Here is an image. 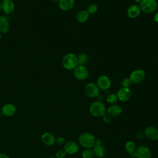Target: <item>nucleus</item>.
Wrapping results in <instances>:
<instances>
[{
    "label": "nucleus",
    "mask_w": 158,
    "mask_h": 158,
    "mask_svg": "<svg viewBox=\"0 0 158 158\" xmlns=\"http://www.w3.org/2000/svg\"><path fill=\"white\" fill-rule=\"evenodd\" d=\"M90 114L94 117H102L107 112V108L102 102L98 101L93 102L89 107Z\"/></svg>",
    "instance_id": "1"
},
{
    "label": "nucleus",
    "mask_w": 158,
    "mask_h": 158,
    "mask_svg": "<svg viewBox=\"0 0 158 158\" xmlns=\"http://www.w3.org/2000/svg\"><path fill=\"white\" fill-rule=\"evenodd\" d=\"M79 144L85 148H93L95 145L96 138L89 132L81 133L78 138Z\"/></svg>",
    "instance_id": "2"
},
{
    "label": "nucleus",
    "mask_w": 158,
    "mask_h": 158,
    "mask_svg": "<svg viewBox=\"0 0 158 158\" xmlns=\"http://www.w3.org/2000/svg\"><path fill=\"white\" fill-rule=\"evenodd\" d=\"M62 64L64 68L66 70H74L78 65L77 56L73 53H68L65 54L62 58Z\"/></svg>",
    "instance_id": "3"
},
{
    "label": "nucleus",
    "mask_w": 158,
    "mask_h": 158,
    "mask_svg": "<svg viewBox=\"0 0 158 158\" xmlns=\"http://www.w3.org/2000/svg\"><path fill=\"white\" fill-rule=\"evenodd\" d=\"M141 12L146 14L154 12L158 7L157 0H142L139 5Z\"/></svg>",
    "instance_id": "4"
},
{
    "label": "nucleus",
    "mask_w": 158,
    "mask_h": 158,
    "mask_svg": "<svg viewBox=\"0 0 158 158\" xmlns=\"http://www.w3.org/2000/svg\"><path fill=\"white\" fill-rule=\"evenodd\" d=\"M146 77V72L143 69H138L131 72L129 78L132 84H138L142 82Z\"/></svg>",
    "instance_id": "5"
},
{
    "label": "nucleus",
    "mask_w": 158,
    "mask_h": 158,
    "mask_svg": "<svg viewBox=\"0 0 158 158\" xmlns=\"http://www.w3.org/2000/svg\"><path fill=\"white\" fill-rule=\"evenodd\" d=\"M131 156L133 157L137 158H151L152 152L148 146L141 145L136 148L135 153Z\"/></svg>",
    "instance_id": "6"
},
{
    "label": "nucleus",
    "mask_w": 158,
    "mask_h": 158,
    "mask_svg": "<svg viewBox=\"0 0 158 158\" xmlns=\"http://www.w3.org/2000/svg\"><path fill=\"white\" fill-rule=\"evenodd\" d=\"M85 94L90 98H95L100 94V89L94 83H88L85 85Z\"/></svg>",
    "instance_id": "7"
},
{
    "label": "nucleus",
    "mask_w": 158,
    "mask_h": 158,
    "mask_svg": "<svg viewBox=\"0 0 158 158\" xmlns=\"http://www.w3.org/2000/svg\"><path fill=\"white\" fill-rule=\"evenodd\" d=\"M96 85L100 89V90L107 91L108 90L112 85V81L110 78L105 75L99 76L96 81Z\"/></svg>",
    "instance_id": "8"
},
{
    "label": "nucleus",
    "mask_w": 158,
    "mask_h": 158,
    "mask_svg": "<svg viewBox=\"0 0 158 158\" xmlns=\"http://www.w3.org/2000/svg\"><path fill=\"white\" fill-rule=\"evenodd\" d=\"M74 77L79 80H85L89 76V70L86 66L77 65L73 70Z\"/></svg>",
    "instance_id": "9"
},
{
    "label": "nucleus",
    "mask_w": 158,
    "mask_h": 158,
    "mask_svg": "<svg viewBox=\"0 0 158 158\" xmlns=\"http://www.w3.org/2000/svg\"><path fill=\"white\" fill-rule=\"evenodd\" d=\"M116 94L118 100L122 102H126L131 98L132 96V91L130 88L121 87L118 89Z\"/></svg>",
    "instance_id": "10"
},
{
    "label": "nucleus",
    "mask_w": 158,
    "mask_h": 158,
    "mask_svg": "<svg viewBox=\"0 0 158 158\" xmlns=\"http://www.w3.org/2000/svg\"><path fill=\"white\" fill-rule=\"evenodd\" d=\"M144 136L152 141L158 140V128L154 126L147 127L144 131Z\"/></svg>",
    "instance_id": "11"
},
{
    "label": "nucleus",
    "mask_w": 158,
    "mask_h": 158,
    "mask_svg": "<svg viewBox=\"0 0 158 158\" xmlns=\"http://www.w3.org/2000/svg\"><path fill=\"white\" fill-rule=\"evenodd\" d=\"M64 150L67 154L73 155L76 154L79 150L78 144L74 141H69L64 145Z\"/></svg>",
    "instance_id": "12"
},
{
    "label": "nucleus",
    "mask_w": 158,
    "mask_h": 158,
    "mask_svg": "<svg viewBox=\"0 0 158 158\" xmlns=\"http://www.w3.org/2000/svg\"><path fill=\"white\" fill-rule=\"evenodd\" d=\"M141 9L138 4H132L129 6L127 9V15L130 19H136L141 14Z\"/></svg>",
    "instance_id": "13"
},
{
    "label": "nucleus",
    "mask_w": 158,
    "mask_h": 158,
    "mask_svg": "<svg viewBox=\"0 0 158 158\" xmlns=\"http://www.w3.org/2000/svg\"><path fill=\"white\" fill-rule=\"evenodd\" d=\"M16 112V107L12 103L5 104L1 109V113L6 117H11Z\"/></svg>",
    "instance_id": "14"
},
{
    "label": "nucleus",
    "mask_w": 158,
    "mask_h": 158,
    "mask_svg": "<svg viewBox=\"0 0 158 158\" xmlns=\"http://www.w3.org/2000/svg\"><path fill=\"white\" fill-rule=\"evenodd\" d=\"M122 112V109L120 106L114 104H111L107 109L106 113L111 117H118Z\"/></svg>",
    "instance_id": "15"
},
{
    "label": "nucleus",
    "mask_w": 158,
    "mask_h": 158,
    "mask_svg": "<svg viewBox=\"0 0 158 158\" xmlns=\"http://www.w3.org/2000/svg\"><path fill=\"white\" fill-rule=\"evenodd\" d=\"M41 140L44 144L52 146L56 143V137L50 132H44L41 136Z\"/></svg>",
    "instance_id": "16"
},
{
    "label": "nucleus",
    "mask_w": 158,
    "mask_h": 158,
    "mask_svg": "<svg viewBox=\"0 0 158 158\" xmlns=\"http://www.w3.org/2000/svg\"><path fill=\"white\" fill-rule=\"evenodd\" d=\"M59 8L63 11H69L75 6V0H60L58 2Z\"/></svg>",
    "instance_id": "17"
},
{
    "label": "nucleus",
    "mask_w": 158,
    "mask_h": 158,
    "mask_svg": "<svg viewBox=\"0 0 158 158\" xmlns=\"http://www.w3.org/2000/svg\"><path fill=\"white\" fill-rule=\"evenodd\" d=\"M2 10L6 14L12 13L15 9V5L12 0H2L1 2Z\"/></svg>",
    "instance_id": "18"
},
{
    "label": "nucleus",
    "mask_w": 158,
    "mask_h": 158,
    "mask_svg": "<svg viewBox=\"0 0 158 158\" xmlns=\"http://www.w3.org/2000/svg\"><path fill=\"white\" fill-rule=\"evenodd\" d=\"M10 29L9 19L5 16H0V33H6Z\"/></svg>",
    "instance_id": "19"
},
{
    "label": "nucleus",
    "mask_w": 158,
    "mask_h": 158,
    "mask_svg": "<svg viewBox=\"0 0 158 158\" xmlns=\"http://www.w3.org/2000/svg\"><path fill=\"white\" fill-rule=\"evenodd\" d=\"M89 14L86 9L80 10L76 14V20L79 23H85L86 22L89 17Z\"/></svg>",
    "instance_id": "20"
},
{
    "label": "nucleus",
    "mask_w": 158,
    "mask_h": 158,
    "mask_svg": "<svg viewBox=\"0 0 158 158\" xmlns=\"http://www.w3.org/2000/svg\"><path fill=\"white\" fill-rule=\"evenodd\" d=\"M94 156L99 158H102L104 157L106 154V150L105 147L101 144V145H94V146L93 148Z\"/></svg>",
    "instance_id": "21"
},
{
    "label": "nucleus",
    "mask_w": 158,
    "mask_h": 158,
    "mask_svg": "<svg viewBox=\"0 0 158 158\" xmlns=\"http://www.w3.org/2000/svg\"><path fill=\"white\" fill-rule=\"evenodd\" d=\"M136 148L137 147L135 142L131 140L127 141L125 144V149L127 151V152L130 155H132L133 154L135 153Z\"/></svg>",
    "instance_id": "22"
},
{
    "label": "nucleus",
    "mask_w": 158,
    "mask_h": 158,
    "mask_svg": "<svg viewBox=\"0 0 158 158\" xmlns=\"http://www.w3.org/2000/svg\"><path fill=\"white\" fill-rule=\"evenodd\" d=\"M78 65H83L86 66V65L89 62V57L88 54L86 53H80L77 56Z\"/></svg>",
    "instance_id": "23"
},
{
    "label": "nucleus",
    "mask_w": 158,
    "mask_h": 158,
    "mask_svg": "<svg viewBox=\"0 0 158 158\" xmlns=\"http://www.w3.org/2000/svg\"><path fill=\"white\" fill-rule=\"evenodd\" d=\"M94 156L93 148H85L81 152L82 158H93Z\"/></svg>",
    "instance_id": "24"
},
{
    "label": "nucleus",
    "mask_w": 158,
    "mask_h": 158,
    "mask_svg": "<svg viewBox=\"0 0 158 158\" xmlns=\"http://www.w3.org/2000/svg\"><path fill=\"white\" fill-rule=\"evenodd\" d=\"M118 101V98L117 94L115 93H110L107 94L106 97V101L110 104H115Z\"/></svg>",
    "instance_id": "25"
},
{
    "label": "nucleus",
    "mask_w": 158,
    "mask_h": 158,
    "mask_svg": "<svg viewBox=\"0 0 158 158\" xmlns=\"http://www.w3.org/2000/svg\"><path fill=\"white\" fill-rule=\"evenodd\" d=\"M86 10L88 12V13L89 14V15L94 14L97 12V11L98 10V7L96 4H91L90 5L88 6Z\"/></svg>",
    "instance_id": "26"
},
{
    "label": "nucleus",
    "mask_w": 158,
    "mask_h": 158,
    "mask_svg": "<svg viewBox=\"0 0 158 158\" xmlns=\"http://www.w3.org/2000/svg\"><path fill=\"white\" fill-rule=\"evenodd\" d=\"M131 82L129 78V77H126L124 78L122 81H121V85H122V87H126V88H130V86L131 85Z\"/></svg>",
    "instance_id": "27"
},
{
    "label": "nucleus",
    "mask_w": 158,
    "mask_h": 158,
    "mask_svg": "<svg viewBox=\"0 0 158 158\" xmlns=\"http://www.w3.org/2000/svg\"><path fill=\"white\" fill-rule=\"evenodd\" d=\"M67 155V153L64 149H60L57 151L56 153V158H65Z\"/></svg>",
    "instance_id": "28"
},
{
    "label": "nucleus",
    "mask_w": 158,
    "mask_h": 158,
    "mask_svg": "<svg viewBox=\"0 0 158 158\" xmlns=\"http://www.w3.org/2000/svg\"><path fill=\"white\" fill-rule=\"evenodd\" d=\"M57 145L62 146L64 145L65 143V139L62 136H58L57 138H56V143Z\"/></svg>",
    "instance_id": "29"
},
{
    "label": "nucleus",
    "mask_w": 158,
    "mask_h": 158,
    "mask_svg": "<svg viewBox=\"0 0 158 158\" xmlns=\"http://www.w3.org/2000/svg\"><path fill=\"white\" fill-rule=\"evenodd\" d=\"M111 116H110L108 114H105L102 117V121L106 123H109L111 121Z\"/></svg>",
    "instance_id": "30"
},
{
    "label": "nucleus",
    "mask_w": 158,
    "mask_h": 158,
    "mask_svg": "<svg viewBox=\"0 0 158 158\" xmlns=\"http://www.w3.org/2000/svg\"><path fill=\"white\" fill-rule=\"evenodd\" d=\"M136 137L138 139H143L144 137V131H139L136 133Z\"/></svg>",
    "instance_id": "31"
},
{
    "label": "nucleus",
    "mask_w": 158,
    "mask_h": 158,
    "mask_svg": "<svg viewBox=\"0 0 158 158\" xmlns=\"http://www.w3.org/2000/svg\"><path fill=\"white\" fill-rule=\"evenodd\" d=\"M102 140L100 138H96V141H95V145H101L102 144Z\"/></svg>",
    "instance_id": "32"
},
{
    "label": "nucleus",
    "mask_w": 158,
    "mask_h": 158,
    "mask_svg": "<svg viewBox=\"0 0 158 158\" xmlns=\"http://www.w3.org/2000/svg\"><path fill=\"white\" fill-rule=\"evenodd\" d=\"M154 20L156 23H158V11H157L154 15Z\"/></svg>",
    "instance_id": "33"
},
{
    "label": "nucleus",
    "mask_w": 158,
    "mask_h": 158,
    "mask_svg": "<svg viewBox=\"0 0 158 158\" xmlns=\"http://www.w3.org/2000/svg\"><path fill=\"white\" fill-rule=\"evenodd\" d=\"M98 99V101H99V102H102V101L104 100V97L102 95H101L100 94L97 96L96 98Z\"/></svg>",
    "instance_id": "34"
},
{
    "label": "nucleus",
    "mask_w": 158,
    "mask_h": 158,
    "mask_svg": "<svg viewBox=\"0 0 158 158\" xmlns=\"http://www.w3.org/2000/svg\"><path fill=\"white\" fill-rule=\"evenodd\" d=\"M0 158H10V157L5 153H0Z\"/></svg>",
    "instance_id": "35"
},
{
    "label": "nucleus",
    "mask_w": 158,
    "mask_h": 158,
    "mask_svg": "<svg viewBox=\"0 0 158 158\" xmlns=\"http://www.w3.org/2000/svg\"><path fill=\"white\" fill-rule=\"evenodd\" d=\"M135 2H137V3H139L142 0H133Z\"/></svg>",
    "instance_id": "36"
},
{
    "label": "nucleus",
    "mask_w": 158,
    "mask_h": 158,
    "mask_svg": "<svg viewBox=\"0 0 158 158\" xmlns=\"http://www.w3.org/2000/svg\"><path fill=\"white\" fill-rule=\"evenodd\" d=\"M52 1H54V2H59L60 0H52Z\"/></svg>",
    "instance_id": "37"
},
{
    "label": "nucleus",
    "mask_w": 158,
    "mask_h": 158,
    "mask_svg": "<svg viewBox=\"0 0 158 158\" xmlns=\"http://www.w3.org/2000/svg\"><path fill=\"white\" fill-rule=\"evenodd\" d=\"M2 10V6H1V2H0V12Z\"/></svg>",
    "instance_id": "38"
},
{
    "label": "nucleus",
    "mask_w": 158,
    "mask_h": 158,
    "mask_svg": "<svg viewBox=\"0 0 158 158\" xmlns=\"http://www.w3.org/2000/svg\"><path fill=\"white\" fill-rule=\"evenodd\" d=\"M48 158H56V157H49Z\"/></svg>",
    "instance_id": "39"
},
{
    "label": "nucleus",
    "mask_w": 158,
    "mask_h": 158,
    "mask_svg": "<svg viewBox=\"0 0 158 158\" xmlns=\"http://www.w3.org/2000/svg\"><path fill=\"white\" fill-rule=\"evenodd\" d=\"M1 33H0V40H1Z\"/></svg>",
    "instance_id": "40"
}]
</instances>
